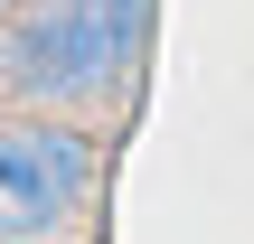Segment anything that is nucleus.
<instances>
[{
    "label": "nucleus",
    "instance_id": "f257e3e1",
    "mask_svg": "<svg viewBox=\"0 0 254 244\" xmlns=\"http://www.w3.org/2000/svg\"><path fill=\"white\" fill-rule=\"evenodd\" d=\"M151 47V0H28L0 38V85L38 113L104 103L141 75Z\"/></svg>",
    "mask_w": 254,
    "mask_h": 244
},
{
    "label": "nucleus",
    "instance_id": "f03ea898",
    "mask_svg": "<svg viewBox=\"0 0 254 244\" xmlns=\"http://www.w3.org/2000/svg\"><path fill=\"white\" fill-rule=\"evenodd\" d=\"M104 197V141L66 113L0 122V244H66Z\"/></svg>",
    "mask_w": 254,
    "mask_h": 244
}]
</instances>
